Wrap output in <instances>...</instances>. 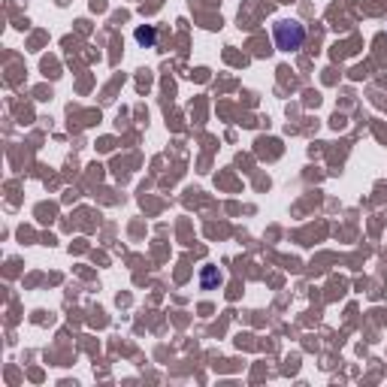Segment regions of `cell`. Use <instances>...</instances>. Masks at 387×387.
Returning a JSON list of instances; mask_svg holds the SVG:
<instances>
[{"instance_id": "cell-3", "label": "cell", "mask_w": 387, "mask_h": 387, "mask_svg": "<svg viewBox=\"0 0 387 387\" xmlns=\"http://www.w3.org/2000/svg\"><path fill=\"white\" fill-rule=\"evenodd\" d=\"M224 281V276L218 272V267H203V272H200V284H203V291H212L215 284H221Z\"/></svg>"}, {"instance_id": "cell-1", "label": "cell", "mask_w": 387, "mask_h": 387, "mask_svg": "<svg viewBox=\"0 0 387 387\" xmlns=\"http://www.w3.org/2000/svg\"><path fill=\"white\" fill-rule=\"evenodd\" d=\"M272 40H276L279 52H300L305 45V28L297 18H279L272 25Z\"/></svg>"}, {"instance_id": "cell-2", "label": "cell", "mask_w": 387, "mask_h": 387, "mask_svg": "<svg viewBox=\"0 0 387 387\" xmlns=\"http://www.w3.org/2000/svg\"><path fill=\"white\" fill-rule=\"evenodd\" d=\"M133 40L142 45V49H155V43H157V30L152 25H140L133 30Z\"/></svg>"}]
</instances>
